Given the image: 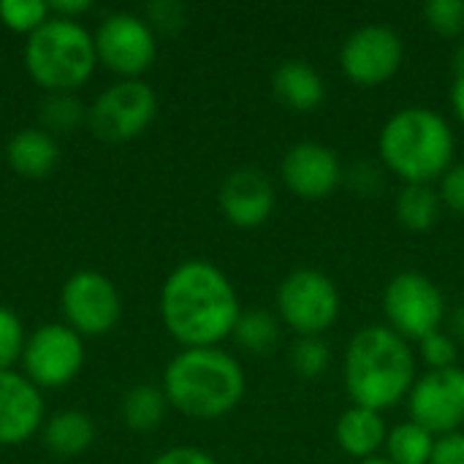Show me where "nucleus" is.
I'll return each instance as SVG.
<instances>
[{
  "mask_svg": "<svg viewBox=\"0 0 464 464\" xmlns=\"http://www.w3.org/2000/svg\"><path fill=\"white\" fill-rule=\"evenodd\" d=\"M239 315L237 288L212 261H182L160 288V321L182 348H218Z\"/></svg>",
  "mask_w": 464,
  "mask_h": 464,
  "instance_id": "obj_1",
  "label": "nucleus"
},
{
  "mask_svg": "<svg viewBox=\"0 0 464 464\" xmlns=\"http://www.w3.org/2000/svg\"><path fill=\"white\" fill-rule=\"evenodd\" d=\"M343 378L353 405L383 413L408 400L419 378L416 353L389 326L367 324L348 340Z\"/></svg>",
  "mask_w": 464,
  "mask_h": 464,
  "instance_id": "obj_2",
  "label": "nucleus"
},
{
  "mask_svg": "<svg viewBox=\"0 0 464 464\" xmlns=\"http://www.w3.org/2000/svg\"><path fill=\"white\" fill-rule=\"evenodd\" d=\"M160 389L169 408L185 419L218 421L242 402L247 378L242 364L220 348H182L166 364Z\"/></svg>",
  "mask_w": 464,
  "mask_h": 464,
  "instance_id": "obj_3",
  "label": "nucleus"
},
{
  "mask_svg": "<svg viewBox=\"0 0 464 464\" xmlns=\"http://www.w3.org/2000/svg\"><path fill=\"white\" fill-rule=\"evenodd\" d=\"M454 130L446 117L430 106H405L394 111L378 136L383 166L405 185H432L454 166Z\"/></svg>",
  "mask_w": 464,
  "mask_h": 464,
  "instance_id": "obj_4",
  "label": "nucleus"
},
{
  "mask_svg": "<svg viewBox=\"0 0 464 464\" xmlns=\"http://www.w3.org/2000/svg\"><path fill=\"white\" fill-rule=\"evenodd\" d=\"M24 68L44 92H76L98 68L92 33L52 16L24 44Z\"/></svg>",
  "mask_w": 464,
  "mask_h": 464,
  "instance_id": "obj_5",
  "label": "nucleus"
},
{
  "mask_svg": "<svg viewBox=\"0 0 464 464\" xmlns=\"http://www.w3.org/2000/svg\"><path fill=\"white\" fill-rule=\"evenodd\" d=\"M277 313L296 337H324L340 318V291L318 269H294L277 288Z\"/></svg>",
  "mask_w": 464,
  "mask_h": 464,
  "instance_id": "obj_6",
  "label": "nucleus"
},
{
  "mask_svg": "<svg viewBox=\"0 0 464 464\" xmlns=\"http://www.w3.org/2000/svg\"><path fill=\"white\" fill-rule=\"evenodd\" d=\"M386 326L402 340L421 343L446 324V296L435 280L421 272H400L389 280L383 291Z\"/></svg>",
  "mask_w": 464,
  "mask_h": 464,
  "instance_id": "obj_7",
  "label": "nucleus"
},
{
  "mask_svg": "<svg viewBox=\"0 0 464 464\" xmlns=\"http://www.w3.org/2000/svg\"><path fill=\"white\" fill-rule=\"evenodd\" d=\"M158 114V95L141 79H120L87 106V128L103 141L141 136Z\"/></svg>",
  "mask_w": 464,
  "mask_h": 464,
  "instance_id": "obj_8",
  "label": "nucleus"
},
{
  "mask_svg": "<svg viewBox=\"0 0 464 464\" xmlns=\"http://www.w3.org/2000/svg\"><path fill=\"white\" fill-rule=\"evenodd\" d=\"M98 65L120 79H141L158 57V35L144 16L130 11L109 14L92 33Z\"/></svg>",
  "mask_w": 464,
  "mask_h": 464,
  "instance_id": "obj_9",
  "label": "nucleus"
},
{
  "mask_svg": "<svg viewBox=\"0 0 464 464\" xmlns=\"http://www.w3.org/2000/svg\"><path fill=\"white\" fill-rule=\"evenodd\" d=\"M19 364L35 389H63L84 367V337L65 324H44L27 337Z\"/></svg>",
  "mask_w": 464,
  "mask_h": 464,
  "instance_id": "obj_10",
  "label": "nucleus"
},
{
  "mask_svg": "<svg viewBox=\"0 0 464 464\" xmlns=\"http://www.w3.org/2000/svg\"><path fill=\"white\" fill-rule=\"evenodd\" d=\"M60 313L79 337H103L120 324L122 299L106 275L82 269L63 283Z\"/></svg>",
  "mask_w": 464,
  "mask_h": 464,
  "instance_id": "obj_11",
  "label": "nucleus"
},
{
  "mask_svg": "<svg viewBox=\"0 0 464 464\" xmlns=\"http://www.w3.org/2000/svg\"><path fill=\"white\" fill-rule=\"evenodd\" d=\"M402 57L405 44L389 24L356 27L340 49L343 73L359 87H378L389 82L400 71Z\"/></svg>",
  "mask_w": 464,
  "mask_h": 464,
  "instance_id": "obj_12",
  "label": "nucleus"
},
{
  "mask_svg": "<svg viewBox=\"0 0 464 464\" xmlns=\"http://www.w3.org/2000/svg\"><path fill=\"white\" fill-rule=\"evenodd\" d=\"M411 421L430 430L435 438L459 432L464 424V370H427L416 378L408 394Z\"/></svg>",
  "mask_w": 464,
  "mask_h": 464,
  "instance_id": "obj_13",
  "label": "nucleus"
},
{
  "mask_svg": "<svg viewBox=\"0 0 464 464\" xmlns=\"http://www.w3.org/2000/svg\"><path fill=\"white\" fill-rule=\"evenodd\" d=\"M280 177L294 196L304 201H324L345 182V169L329 144L299 141L285 150Z\"/></svg>",
  "mask_w": 464,
  "mask_h": 464,
  "instance_id": "obj_14",
  "label": "nucleus"
},
{
  "mask_svg": "<svg viewBox=\"0 0 464 464\" xmlns=\"http://www.w3.org/2000/svg\"><path fill=\"white\" fill-rule=\"evenodd\" d=\"M277 204V193L272 179L256 166L234 169L218 190L220 215L237 228H258L264 226Z\"/></svg>",
  "mask_w": 464,
  "mask_h": 464,
  "instance_id": "obj_15",
  "label": "nucleus"
},
{
  "mask_svg": "<svg viewBox=\"0 0 464 464\" xmlns=\"http://www.w3.org/2000/svg\"><path fill=\"white\" fill-rule=\"evenodd\" d=\"M44 421L46 405L41 389H35L16 370L0 372V449L33 440Z\"/></svg>",
  "mask_w": 464,
  "mask_h": 464,
  "instance_id": "obj_16",
  "label": "nucleus"
},
{
  "mask_svg": "<svg viewBox=\"0 0 464 464\" xmlns=\"http://www.w3.org/2000/svg\"><path fill=\"white\" fill-rule=\"evenodd\" d=\"M5 163L22 179H46L60 163V144L44 128H24L8 139Z\"/></svg>",
  "mask_w": 464,
  "mask_h": 464,
  "instance_id": "obj_17",
  "label": "nucleus"
},
{
  "mask_svg": "<svg viewBox=\"0 0 464 464\" xmlns=\"http://www.w3.org/2000/svg\"><path fill=\"white\" fill-rule=\"evenodd\" d=\"M275 98L291 111H315L326 98V84L318 68L307 60H283L272 73Z\"/></svg>",
  "mask_w": 464,
  "mask_h": 464,
  "instance_id": "obj_18",
  "label": "nucleus"
},
{
  "mask_svg": "<svg viewBox=\"0 0 464 464\" xmlns=\"http://www.w3.org/2000/svg\"><path fill=\"white\" fill-rule=\"evenodd\" d=\"M386 435H389V427L383 416L378 411L359 408V405H351L348 411H343L334 424L337 446L356 462L378 457V451L386 446Z\"/></svg>",
  "mask_w": 464,
  "mask_h": 464,
  "instance_id": "obj_19",
  "label": "nucleus"
},
{
  "mask_svg": "<svg viewBox=\"0 0 464 464\" xmlns=\"http://www.w3.org/2000/svg\"><path fill=\"white\" fill-rule=\"evenodd\" d=\"M41 440L49 454L57 459H76L82 457L95 440V424L82 411H60L49 416L41 427Z\"/></svg>",
  "mask_w": 464,
  "mask_h": 464,
  "instance_id": "obj_20",
  "label": "nucleus"
},
{
  "mask_svg": "<svg viewBox=\"0 0 464 464\" xmlns=\"http://www.w3.org/2000/svg\"><path fill=\"white\" fill-rule=\"evenodd\" d=\"M169 411V400L160 386L155 383H136L125 392L120 402V416L128 430L133 432H152L163 424Z\"/></svg>",
  "mask_w": 464,
  "mask_h": 464,
  "instance_id": "obj_21",
  "label": "nucleus"
},
{
  "mask_svg": "<svg viewBox=\"0 0 464 464\" xmlns=\"http://www.w3.org/2000/svg\"><path fill=\"white\" fill-rule=\"evenodd\" d=\"M440 193L432 185H405L397 193L394 201V215L408 231H430L440 220Z\"/></svg>",
  "mask_w": 464,
  "mask_h": 464,
  "instance_id": "obj_22",
  "label": "nucleus"
},
{
  "mask_svg": "<svg viewBox=\"0 0 464 464\" xmlns=\"http://www.w3.org/2000/svg\"><path fill=\"white\" fill-rule=\"evenodd\" d=\"M438 438L416 421H402L386 435V459L394 464H430Z\"/></svg>",
  "mask_w": 464,
  "mask_h": 464,
  "instance_id": "obj_23",
  "label": "nucleus"
},
{
  "mask_svg": "<svg viewBox=\"0 0 464 464\" xmlns=\"http://www.w3.org/2000/svg\"><path fill=\"white\" fill-rule=\"evenodd\" d=\"M38 128L52 133H73L87 122V106L76 98V92H46L38 103Z\"/></svg>",
  "mask_w": 464,
  "mask_h": 464,
  "instance_id": "obj_24",
  "label": "nucleus"
},
{
  "mask_svg": "<svg viewBox=\"0 0 464 464\" xmlns=\"http://www.w3.org/2000/svg\"><path fill=\"white\" fill-rule=\"evenodd\" d=\"M231 337L247 353L264 356V353H272L280 343V321L264 310H250L239 315Z\"/></svg>",
  "mask_w": 464,
  "mask_h": 464,
  "instance_id": "obj_25",
  "label": "nucleus"
},
{
  "mask_svg": "<svg viewBox=\"0 0 464 464\" xmlns=\"http://www.w3.org/2000/svg\"><path fill=\"white\" fill-rule=\"evenodd\" d=\"M49 19H52V11H49V3L44 0H0V22L11 33L30 38Z\"/></svg>",
  "mask_w": 464,
  "mask_h": 464,
  "instance_id": "obj_26",
  "label": "nucleus"
},
{
  "mask_svg": "<svg viewBox=\"0 0 464 464\" xmlns=\"http://www.w3.org/2000/svg\"><path fill=\"white\" fill-rule=\"evenodd\" d=\"M329 362L332 351L324 337H299L291 348V367L299 378H321Z\"/></svg>",
  "mask_w": 464,
  "mask_h": 464,
  "instance_id": "obj_27",
  "label": "nucleus"
},
{
  "mask_svg": "<svg viewBox=\"0 0 464 464\" xmlns=\"http://www.w3.org/2000/svg\"><path fill=\"white\" fill-rule=\"evenodd\" d=\"M24 343H27V334H24L22 318L11 307L0 304V372L14 370L22 362Z\"/></svg>",
  "mask_w": 464,
  "mask_h": 464,
  "instance_id": "obj_28",
  "label": "nucleus"
},
{
  "mask_svg": "<svg viewBox=\"0 0 464 464\" xmlns=\"http://www.w3.org/2000/svg\"><path fill=\"white\" fill-rule=\"evenodd\" d=\"M424 19L438 35L454 38L464 33V0H430L424 5Z\"/></svg>",
  "mask_w": 464,
  "mask_h": 464,
  "instance_id": "obj_29",
  "label": "nucleus"
},
{
  "mask_svg": "<svg viewBox=\"0 0 464 464\" xmlns=\"http://www.w3.org/2000/svg\"><path fill=\"white\" fill-rule=\"evenodd\" d=\"M419 345H421V359H424L427 370H449V367H457L459 343L446 329L424 337Z\"/></svg>",
  "mask_w": 464,
  "mask_h": 464,
  "instance_id": "obj_30",
  "label": "nucleus"
},
{
  "mask_svg": "<svg viewBox=\"0 0 464 464\" xmlns=\"http://www.w3.org/2000/svg\"><path fill=\"white\" fill-rule=\"evenodd\" d=\"M144 19L155 33H179L185 27L188 11L177 0H155L144 8Z\"/></svg>",
  "mask_w": 464,
  "mask_h": 464,
  "instance_id": "obj_31",
  "label": "nucleus"
},
{
  "mask_svg": "<svg viewBox=\"0 0 464 464\" xmlns=\"http://www.w3.org/2000/svg\"><path fill=\"white\" fill-rule=\"evenodd\" d=\"M438 193L446 209L464 218V163H454L440 179H438Z\"/></svg>",
  "mask_w": 464,
  "mask_h": 464,
  "instance_id": "obj_32",
  "label": "nucleus"
},
{
  "mask_svg": "<svg viewBox=\"0 0 464 464\" xmlns=\"http://www.w3.org/2000/svg\"><path fill=\"white\" fill-rule=\"evenodd\" d=\"M345 182L359 193V196H372L381 190V169L370 160H362L345 171Z\"/></svg>",
  "mask_w": 464,
  "mask_h": 464,
  "instance_id": "obj_33",
  "label": "nucleus"
},
{
  "mask_svg": "<svg viewBox=\"0 0 464 464\" xmlns=\"http://www.w3.org/2000/svg\"><path fill=\"white\" fill-rule=\"evenodd\" d=\"M430 464H464V432H451L438 438Z\"/></svg>",
  "mask_w": 464,
  "mask_h": 464,
  "instance_id": "obj_34",
  "label": "nucleus"
},
{
  "mask_svg": "<svg viewBox=\"0 0 464 464\" xmlns=\"http://www.w3.org/2000/svg\"><path fill=\"white\" fill-rule=\"evenodd\" d=\"M150 464H218L212 454L196 449V446H174L163 454H158Z\"/></svg>",
  "mask_w": 464,
  "mask_h": 464,
  "instance_id": "obj_35",
  "label": "nucleus"
},
{
  "mask_svg": "<svg viewBox=\"0 0 464 464\" xmlns=\"http://www.w3.org/2000/svg\"><path fill=\"white\" fill-rule=\"evenodd\" d=\"M451 106L454 114L464 122V44L454 54V84H451Z\"/></svg>",
  "mask_w": 464,
  "mask_h": 464,
  "instance_id": "obj_36",
  "label": "nucleus"
},
{
  "mask_svg": "<svg viewBox=\"0 0 464 464\" xmlns=\"http://www.w3.org/2000/svg\"><path fill=\"white\" fill-rule=\"evenodd\" d=\"M90 8H92L90 0H52V3H49L52 16H57V19H71V22H79V16L87 14Z\"/></svg>",
  "mask_w": 464,
  "mask_h": 464,
  "instance_id": "obj_37",
  "label": "nucleus"
},
{
  "mask_svg": "<svg viewBox=\"0 0 464 464\" xmlns=\"http://www.w3.org/2000/svg\"><path fill=\"white\" fill-rule=\"evenodd\" d=\"M457 343H464V304L457 307L451 315H449V329H446Z\"/></svg>",
  "mask_w": 464,
  "mask_h": 464,
  "instance_id": "obj_38",
  "label": "nucleus"
},
{
  "mask_svg": "<svg viewBox=\"0 0 464 464\" xmlns=\"http://www.w3.org/2000/svg\"><path fill=\"white\" fill-rule=\"evenodd\" d=\"M356 464H394L392 459H386V457H372V459H364V462H356Z\"/></svg>",
  "mask_w": 464,
  "mask_h": 464,
  "instance_id": "obj_39",
  "label": "nucleus"
}]
</instances>
